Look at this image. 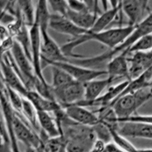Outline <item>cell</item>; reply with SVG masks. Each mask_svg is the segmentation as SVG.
<instances>
[{"label": "cell", "mask_w": 152, "mask_h": 152, "mask_svg": "<svg viewBox=\"0 0 152 152\" xmlns=\"http://www.w3.org/2000/svg\"><path fill=\"white\" fill-rule=\"evenodd\" d=\"M152 33V11H150L147 17L141 21L138 25H136L134 31L131 34L126 38L125 41L122 43L117 47L113 50H107V52L98 56L93 57L84 56L80 59H75L73 61L70 60V62L78 65L80 66H83L85 68L94 69V67H97L107 63L113 59L114 56L119 55L123 52L128 53V50L132 47L139 39L148 34ZM129 55V54H128Z\"/></svg>", "instance_id": "6da1fadb"}, {"label": "cell", "mask_w": 152, "mask_h": 152, "mask_svg": "<svg viewBox=\"0 0 152 152\" xmlns=\"http://www.w3.org/2000/svg\"><path fill=\"white\" fill-rule=\"evenodd\" d=\"M135 28V27L128 24L124 27L121 26L104 30L99 33L91 34L87 31V33L82 36L75 39H72L65 43L64 45L61 47V50L66 56H67L68 58L70 57L74 59L84 57V56L74 53L75 49L86 42L91 41V40L102 43L108 47L109 50H113L125 41L126 38L134 31Z\"/></svg>", "instance_id": "7a4b0ae2"}, {"label": "cell", "mask_w": 152, "mask_h": 152, "mask_svg": "<svg viewBox=\"0 0 152 152\" xmlns=\"http://www.w3.org/2000/svg\"><path fill=\"white\" fill-rule=\"evenodd\" d=\"M151 99H152L151 88H144L120 97L111 105L110 109L116 119H124L134 115L139 107Z\"/></svg>", "instance_id": "3957f363"}, {"label": "cell", "mask_w": 152, "mask_h": 152, "mask_svg": "<svg viewBox=\"0 0 152 152\" xmlns=\"http://www.w3.org/2000/svg\"><path fill=\"white\" fill-rule=\"evenodd\" d=\"M41 35V63L42 68L50 66L53 62H69L70 59L64 55L61 47L49 34V28L39 27Z\"/></svg>", "instance_id": "277c9868"}, {"label": "cell", "mask_w": 152, "mask_h": 152, "mask_svg": "<svg viewBox=\"0 0 152 152\" xmlns=\"http://www.w3.org/2000/svg\"><path fill=\"white\" fill-rule=\"evenodd\" d=\"M52 92L56 101L62 107L73 105L85 98V84L73 80L61 88L52 89Z\"/></svg>", "instance_id": "5b68a950"}, {"label": "cell", "mask_w": 152, "mask_h": 152, "mask_svg": "<svg viewBox=\"0 0 152 152\" xmlns=\"http://www.w3.org/2000/svg\"><path fill=\"white\" fill-rule=\"evenodd\" d=\"M50 66H56L64 70L72 78L76 81L85 84L92 80L97 79V78L103 75H107L106 70L101 69H92L85 68L72 63L70 62H53L50 65Z\"/></svg>", "instance_id": "8992f818"}, {"label": "cell", "mask_w": 152, "mask_h": 152, "mask_svg": "<svg viewBox=\"0 0 152 152\" xmlns=\"http://www.w3.org/2000/svg\"><path fill=\"white\" fill-rule=\"evenodd\" d=\"M13 128L17 141L24 144L28 150L36 151L43 144L40 135H38L34 131V129L21 119L16 113H15Z\"/></svg>", "instance_id": "52a82bcc"}, {"label": "cell", "mask_w": 152, "mask_h": 152, "mask_svg": "<svg viewBox=\"0 0 152 152\" xmlns=\"http://www.w3.org/2000/svg\"><path fill=\"white\" fill-rule=\"evenodd\" d=\"M31 47V62L33 65L37 78L45 84H48L43 74V68L41 63V35L39 25L34 21V23L30 28Z\"/></svg>", "instance_id": "ba28073f"}, {"label": "cell", "mask_w": 152, "mask_h": 152, "mask_svg": "<svg viewBox=\"0 0 152 152\" xmlns=\"http://www.w3.org/2000/svg\"><path fill=\"white\" fill-rule=\"evenodd\" d=\"M9 53H8L4 56L2 60H0V68L5 85L17 91L23 97H25L28 90L12 66Z\"/></svg>", "instance_id": "9c48e42d"}, {"label": "cell", "mask_w": 152, "mask_h": 152, "mask_svg": "<svg viewBox=\"0 0 152 152\" xmlns=\"http://www.w3.org/2000/svg\"><path fill=\"white\" fill-rule=\"evenodd\" d=\"M62 108L68 117L78 124L93 127L100 122L98 115L94 112L88 110L86 107L73 104Z\"/></svg>", "instance_id": "30bf717a"}, {"label": "cell", "mask_w": 152, "mask_h": 152, "mask_svg": "<svg viewBox=\"0 0 152 152\" xmlns=\"http://www.w3.org/2000/svg\"><path fill=\"white\" fill-rule=\"evenodd\" d=\"M128 57L129 79L138 78L152 66V50L146 52H136Z\"/></svg>", "instance_id": "8fae6325"}, {"label": "cell", "mask_w": 152, "mask_h": 152, "mask_svg": "<svg viewBox=\"0 0 152 152\" xmlns=\"http://www.w3.org/2000/svg\"><path fill=\"white\" fill-rule=\"evenodd\" d=\"M49 28H51L58 33L69 35L74 39L82 36L88 31L76 26L74 23L72 22L66 17L56 14L50 15Z\"/></svg>", "instance_id": "7c38bea8"}, {"label": "cell", "mask_w": 152, "mask_h": 152, "mask_svg": "<svg viewBox=\"0 0 152 152\" xmlns=\"http://www.w3.org/2000/svg\"><path fill=\"white\" fill-rule=\"evenodd\" d=\"M122 2V11L129 19V25L135 27L143 20L145 12L148 7V1L125 0Z\"/></svg>", "instance_id": "4fadbf2b"}, {"label": "cell", "mask_w": 152, "mask_h": 152, "mask_svg": "<svg viewBox=\"0 0 152 152\" xmlns=\"http://www.w3.org/2000/svg\"><path fill=\"white\" fill-rule=\"evenodd\" d=\"M128 53L123 52L119 55L114 56L107 64V73L108 78L113 81L117 78H126L129 79V71Z\"/></svg>", "instance_id": "5bb4252c"}, {"label": "cell", "mask_w": 152, "mask_h": 152, "mask_svg": "<svg viewBox=\"0 0 152 152\" xmlns=\"http://www.w3.org/2000/svg\"><path fill=\"white\" fill-rule=\"evenodd\" d=\"M117 132L123 136L145 138L152 140V125L135 123H123L118 126Z\"/></svg>", "instance_id": "9a60e30c"}, {"label": "cell", "mask_w": 152, "mask_h": 152, "mask_svg": "<svg viewBox=\"0 0 152 152\" xmlns=\"http://www.w3.org/2000/svg\"><path fill=\"white\" fill-rule=\"evenodd\" d=\"M113 82L107 77L105 79H94L85 84V98L76 104H86L94 101L101 96L104 90Z\"/></svg>", "instance_id": "2e32d148"}, {"label": "cell", "mask_w": 152, "mask_h": 152, "mask_svg": "<svg viewBox=\"0 0 152 152\" xmlns=\"http://www.w3.org/2000/svg\"><path fill=\"white\" fill-rule=\"evenodd\" d=\"M24 97L29 100L37 111H45L54 113L62 108V106L56 100L46 98L35 91H28Z\"/></svg>", "instance_id": "e0dca14e"}, {"label": "cell", "mask_w": 152, "mask_h": 152, "mask_svg": "<svg viewBox=\"0 0 152 152\" xmlns=\"http://www.w3.org/2000/svg\"><path fill=\"white\" fill-rule=\"evenodd\" d=\"M99 16L98 14L92 12H77L69 9L66 17L74 23L76 26L88 31L93 27Z\"/></svg>", "instance_id": "ac0fdd59"}, {"label": "cell", "mask_w": 152, "mask_h": 152, "mask_svg": "<svg viewBox=\"0 0 152 152\" xmlns=\"http://www.w3.org/2000/svg\"><path fill=\"white\" fill-rule=\"evenodd\" d=\"M37 121L39 127L41 129V132L48 138H53L61 135L55 118L50 116V113L37 111Z\"/></svg>", "instance_id": "d6986e66"}, {"label": "cell", "mask_w": 152, "mask_h": 152, "mask_svg": "<svg viewBox=\"0 0 152 152\" xmlns=\"http://www.w3.org/2000/svg\"><path fill=\"white\" fill-rule=\"evenodd\" d=\"M17 2L18 14L22 19L23 22L27 26L31 28L35 21L36 7H34L33 2L31 1H18Z\"/></svg>", "instance_id": "ffe728a7"}, {"label": "cell", "mask_w": 152, "mask_h": 152, "mask_svg": "<svg viewBox=\"0 0 152 152\" xmlns=\"http://www.w3.org/2000/svg\"><path fill=\"white\" fill-rule=\"evenodd\" d=\"M51 67H52L53 81L50 87L52 89L61 88L74 80L64 70L56 66H51Z\"/></svg>", "instance_id": "44dd1931"}, {"label": "cell", "mask_w": 152, "mask_h": 152, "mask_svg": "<svg viewBox=\"0 0 152 152\" xmlns=\"http://www.w3.org/2000/svg\"><path fill=\"white\" fill-rule=\"evenodd\" d=\"M105 122L109 123H135L142 124L152 125V115H132L124 119H116V116H111L105 119Z\"/></svg>", "instance_id": "7402d4cb"}, {"label": "cell", "mask_w": 152, "mask_h": 152, "mask_svg": "<svg viewBox=\"0 0 152 152\" xmlns=\"http://www.w3.org/2000/svg\"><path fill=\"white\" fill-rule=\"evenodd\" d=\"M5 93H6L9 103L12 105L15 112L18 115H21V110H22L23 98H24V97L21 96L19 93H18L17 91H15V90L7 86H6V89H5Z\"/></svg>", "instance_id": "603a6c76"}, {"label": "cell", "mask_w": 152, "mask_h": 152, "mask_svg": "<svg viewBox=\"0 0 152 152\" xmlns=\"http://www.w3.org/2000/svg\"><path fill=\"white\" fill-rule=\"evenodd\" d=\"M92 128H93L97 139L102 141L105 144L112 142V136H111L110 127L104 122L100 120V123L95 125Z\"/></svg>", "instance_id": "cb8c5ba5"}, {"label": "cell", "mask_w": 152, "mask_h": 152, "mask_svg": "<svg viewBox=\"0 0 152 152\" xmlns=\"http://www.w3.org/2000/svg\"><path fill=\"white\" fill-rule=\"evenodd\" d=\"M152 50V33L143 37L128 50V54L136 52H146Z\"/></svg>", "instance_id": "d4e9b609"}, {"label": "cell", "mask_w": 152, "mask_h": 152, "mask_svg": "<svg viewBox=\"0 0 152 152\" xmlns=\"http://www.w3.org/2000/svg\"><path fill=\"white\" fill-rule=\"evenodd\" d=\"M66 144L64 137L62 135L47 138L43 142V148L45 152H59L63 146Z\"/></svg>", "instance_id": "484cf974"}, {"label": "cell", "mask_w": 152, "mask_h": 152, "mask_svg": "<svg viewBox=\"0 0 152 152\" xmlns=\"http://www.w3.org/2000/svg\"><path fill=\"white\" fill-rule=\"evenodd\" d=\"M49 8L52 9L54 14L59 15L61 16L66 17L67 12L69 10V5L67 1L64 0H50L47 1Z\"/></svg>", "instance_id": "4316f807"}, {"label": "cell", "mask_w": 152, "mask_h": 152, "mask_svg": "<svg viewBox=\"0 0 152 152\" xmlns=\"http://www.w3.org/2000/svg\"><path fill=\"white\" fill-rule=\"evenodd\" d=\"M69 9L72 11L77 12H91L88 7V3L85 1H76V0H70L67 1Z\"/></svg>", "instance_id": "83f0119b"}, {"label": "cell", "mask_w": 152, "mask_h": 152, "mask_svg": "<svg viewBox=\"0 0 152 152\" xmlns=\"http://www.w3.org/2000/svg\"><path fill=\"white\" fill-rule=\"evenodd\" d=\"M104 152H126L119 148L116 144H114L113 142H110V143L106 145L105 151Z\"/></svg>", "instance_id": "f1b7e54d"}, {"label": "cell", "mask_w": 152, "mask_h": 152, "mask_svg": "<svg viewBox=\"0 0 152 152\" xmlns=\"http://www.w3.org/2000/svg\"><path fill=\"white\" fill-rule=\"evenodd\" d=\"M5 89H6V85H5V81H4L2 70L0 68V91H5Z\"/></svg>", "instance_id": "f546056e"}, {"label": "cell", "mask_w": 152, "mask_h": 152, "mask_svg": "<svg viewBox=\"0 0 152 152\" xmlns=\"http://www.w3.org/2000/svg\"><path fill=\"white\" fill-rule=\"evenodd\" d=\"M137 152H152V148H144V149L138 148Z\"/></svg>", "instance_id": "4dcf8cb0"}, {"label": "cell", "mask_w": 152, "mask_h": 152, "mask_svg": "<svg viewBox=\"0 0 152 152\" xmlns=\"http://www.w3.org/2000/svg\"><path fill=\"white\" fill-rule=\"evenodd\" d=\"M151 91H152V88H151Z\"/></svg>", "instance_id": "1f68e13d"}]
</instances>
